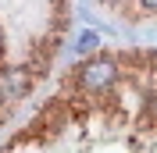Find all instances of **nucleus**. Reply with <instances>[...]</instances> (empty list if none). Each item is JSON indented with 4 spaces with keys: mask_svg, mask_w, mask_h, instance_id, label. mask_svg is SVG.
Returning <instances> with one entry per match:
<instances>
[{
    "mask_svg": "<svg viewBox=\"0 0 157 153\" xmlns=\"http://www.w3.org/2000/svg\"><path fill=\"white\" fill-rule=\"evenodd\" d=\"M68 4L0 0V128L47 82L57 47L68 32Z\"/></svg>",
    "mask_w": 157,
    "mask_h": 153,
    "instance_id": "obj_1",
    "label": "nucleus"
},
{
    "mask_svg": "<svg viewBox=\"0 0 157 153\" xmlns=\"http://www.w3.org/2000/svg\"><path fill=\"white\" fill-rule=\"evenodd\" d=\"M0 153H32V150H25V146H14V143H7Z\"/></svg>",
    "mask_w": 157,
    "mask_h": 153,
    "instance_id": "obj_3",
    "label": "nucleus"
},
{
    "mask_svg": "<svg viewBox=\"0 0 157 153\" xmlns=\"http://www.w3.org/2000/svg\"><path fill=\"white\" fill-rule=\"evenodd\" d=\"M111 11L128 14V18H157V4H114Z\"/></svg>",
    "mask_w": 157,
    "mask_h": 153,
    "instance_id": "obj_2",
    "label": "nucleus"
}]
</instances>
